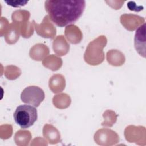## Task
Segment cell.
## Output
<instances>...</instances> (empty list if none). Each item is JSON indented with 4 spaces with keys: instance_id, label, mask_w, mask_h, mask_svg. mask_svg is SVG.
Here are the masks:
<instances>
[{
    "instance_id": "5b68a950",
    "label": "cell",
    "mask_w": 146,
    "mask_h": 146,
    "mask_svg": "<svg viewBox=\"0 0 146 146\" xmlns=\"http://www.w3.org/2000/svg\"><path fill=\"white\" fill-rule=\"evenodd\" d=\"M5 3H6L8 5L14 7H21L28 3V1H4Z\"/></svg>"
},
{
    "instance_id": "277c9868",
    "label": "cell",
    "mask_w": 146,
    "mask_h": 146,
    "mask_svg": "<svg viewBox=\"0 0 146 146\" xmlns=\"http://www.w3.org/2000/svg\"><path fill=\"white\" fill-rule=\"evenodd\" d=\"M135 47L139 54L145 57V23H143L136 30L134 38Z\"/></svg>"
},
{
    "instance_id": "6da1fadb",
    "label": "cell",
    "mask_w": 146,
    "mask_h": 146,
    "mask_svg": "<svg viewBox=\"0 0 146 146\" xmlns=\"http://www.w3.org/2000/svg\"><path fill=\"white\" fill-rule=\"evenodd\" d=\"M86 7L84 1H54L44 2V7L51 21L57 26L74 24L82 15Z\"/></svg>"
},
{
    "instance_id": "3957f363",
    "label": "cell",
    "mask_w": 146,
    "mask_h": 146,
    "mask_svg": "<svg viewBox=\"0 0 146 146\" xmlns=\"http://www.w3.org/2000/svg\"><path fill=\"white\" fill-rule=\"evenodd\" d=\"M45 94L43 90L36 86H30L26 87L21 94V99L22 102L38 107L44 99Z\"/></svg>"
},
{
    "instance_id": "7a4b0ae2",
    "label": "cell",
    "mask_w": 146,
    "mask_h": 146,
    "mask_svg": "<svg viewBox=\"0 0 146 146\" xmlns=\"http://www.w3.org/2000/svg\"><path fill=\"white\" fill-rule=\"evenodd\" d=\"M13 117L15 123L21 128H28L37 120V110L35 107L30 104L20 105L17 107Z\"/></svg>"
}]
</instances>
